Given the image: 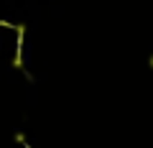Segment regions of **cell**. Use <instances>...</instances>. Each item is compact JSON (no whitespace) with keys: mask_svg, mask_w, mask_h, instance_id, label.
<instances>
[{"mask_svg":"<svg viewBox=\"0 0 153 148\" xmlns=\"http://www.w3.org/2000/svg\"><path fill=\"white\" fill-rule=\"evenodd\" d=\"M151 64H153V59H151Z\"/></svg>","mask_w":153,"mask_h":148,"instance_id":"obj_1","label":"cell"}]
</instances>
